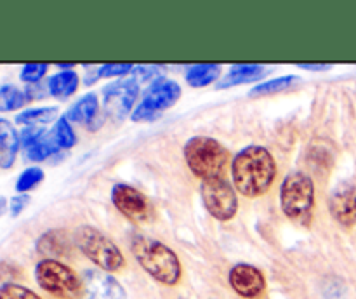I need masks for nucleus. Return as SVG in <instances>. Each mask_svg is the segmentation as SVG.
I'll return each mask as SVG.
<instances>
[{"mask_svg": "<svg viewBox=\"0 0 356 299\" xmlns=\"http://www.w3.org/2000/svg\"><path fill=\"white\" fill-rule=\"evenodd\" d=\"M131 250L143 270L159 284L174 287L181 282L183 266L177 254L165 243L143 235H134L131 240Z\"/></svg>", "mask_w": 356, "mask_h": 299, "instance_id": "2", "label": "nucleus"}, {"mask_svg": "<svg viewBox=\"0 0 356 299\" xmlns=\"http://www.w3.org/2000/svg\"><path fill=\"white\" fill-rule=\"evenodd\" d=\"M219 76H221V66L216 63H202V65H193L186 70V82L197 89L211 86Z\"/></svg>", "mask_w": 356, "mask_h": 299, "instance_id": "19", "label": "nucleus"}, {"mask_svg": "<svg viewBox=\"0 0 356 299\" xmlns=\"http://www.w3.org/2000/svg\"><path fill=\"white\" fill-rule=\"evenodd\" d=\"M139 96V82L136 79H122L104 89V111L113 120H122L131 113Z\"/></svg>", "mask_w": 356, "mask_h": 299, "instance_id": "9", "label": "nucleus"}, {"mask_svg": "<svg viewBox=\"0 0 356 299\" xmlns=\"http://www.w3.org/2000/svg\"><path fill=\"white\" fill-rule=\"evenodd\" d=\"M280 205L291 221L309 225L315 207V183L312 176L302 170L287 174L280 186Z\"/></svg>", "mask_w": 356, "mask_h": 299, "instance_id": "3", "label": "nucleus"}, {"mask_svg": "<svg viewBox=\"0 0 356 299\" xmlns=\"http://www.w3.org/2000/svg\"><path fill=\"white\" fill-rule=\"evenodd\" d=\"M75 242L83 256L106 273H115L125 266V257L117 243L94 226H80L75 233Z\"/></svg>", "mask_w": 356, "mask_h": 299, "instance_id": "5", "label": "nucleus"}, {"mask_svg": "<svg viewBox=\"0 0 356 299\" xmlns=\"http://www.w3.org/2000/svg\"><path fill=\"white\" fill-rule=\"evenodd\" d=\"M58 117V108L56 106H42V108H30L16 115L17 124L24 127H38L40 124H49Z\"/></svg>", "mask_w": 356, "mask_h": 299, "instance_id": "21", "label": "nucleus"}, {"mask_svg": "<svg viewBox=\"0 0 356 299\" xmlns=\"http://www.w3.org/2000/svg\"><path fill=\"white\" fill-rule=\"evenodd\" d=\"M264 75H266V70L261 65H235L219 80L218 89H228V87L240 86V83L256 82Z\"/></svg>", "mask_w": 356, "mask_h": 299, "instance_id": "16", "label": "nucleus"}, {"mask_svg": "<svg viewBox=\"0 0 356 299\" xmlns=\"http://www.w3.org/2000/svg\"><path fill=\"white\" fill-rule=\"evenodd\" d=\"M134 66L131 63H108L97 68V79H106V76H124L132 73Z\"/></svg>", "mask_w": 356, "mask_h": 299, "instance_id": "28", "label": "nucleus"}, {"mask_svg": "<svg viewBox=\"0 0 356 299\" xmlns=\"http://www.w3.org/2000/svg\"><path fill=\"white\" fill-rule=\"evenodd\" d=\"M21 139L14 125L6 118H0V167L9 169L14 163Z\"/></svg>", "mask_w": 356, "mask_h": 299, "instance_id": "14", "label": "nucleus"}, {"mask_svg": "<svg viewBox=\"0 0 356 299\" xmlns=\"http://www.w3.org/2000/svg\"><path fill=\"white\" fill-rule=\"evenodd\" d=\"M228 156V150L209 136H195L184 145V160L191 172L202 181L221 176Z\"/></svg>", "mask_w": 356, "mask_h": 299, "instance_id": "4", "label": "nucleus"}, {"mask_svg": "<svg viewBox=\"0 0 356 299\" xmlns=\"http://www.w3.org/2000/svg\"><path fill=\"white\" fill-rule=\"evenodd\" d=\"M86 299H127L125 289L111 273L103 270H86L82 275Z\"/></svg>", "mask_w": 356, "mask_h": 299, "instance_id": "12", "label": "nucleus"}, {"mask_svg": "<svg viewBox=\"0 0 356 299\" xmlns=\"http://www.w3.org/2000/svg\"><path fill=\"white\" fill-rule=\"evenodd\" d=\"M52 134H54V138H56V141H58L59 148L68 150V148H73V146L76 145V134H75V131L72 129V125H70L68 118H66V117L58 118V122H56Z\"/></svg>", "mask_w": 356, "mask_h": 299, "instance_id": "24", "label": "nucleus"}, {"mask_svg": "<svg viewBox=\"0 0 356 299\" xmlns=\"http://www.w3.org/2000/svg\"><path fill=\"white\" fill-rule=\"evenodd\" d=\"M329 207L330 214L339 225H356V184L341 183L339 186H336V190L330 193Z\"/></svg>", "mask_w": 356, "mask_h": 299, "instance_id": "13", "label": "nucleus"}, {"mask_svg": "<svg viewBox=\"0 0 356 299\" xmlns=\"http://www.w3.org/2000/svg\"><path fill=\"white\" fill-rule=\"evenodd\" d=\"M301 82L298 75H287V76H278V79L268 80V82L259 83V86H254L249 90L250 97H261V96H270V94H278L284 92V90L291 89L296 83Z\"/></svg>", "mask_w": 356, "mask_h": 299, "instance_id": "20", "label": "nucleus"}, {"mask_svg": "<svg viewBox=\"0 0 356 299\" xmlns=\"http://www.w3.org/2000/svg\"><path fill=\"white\" fill-rule=\"evenodd\" d=\"M6 209H7V200L3 197H0V216L6 212Z\"/></svg>", "mask_w": 356, "mask_h": 299, "instance_id": "35", "label": "nucleus"}, {"mask_svg": "<svg viewBox=\"0 0 356 299\" xmlns=\"http://www.w3.org/2000/svg\"><path fill=\"white\" fill-rule=\"evenodd\" d=\"M45 132L47 131H45L44 127H35V125L33 127H24L19 134L21 146H24V150H26L28 146H31L33 143H37L38 139L45 134Z\"/></svg>", "mask_w": 356, "mask_h": 299, "instance_id": "29", "label": "nucleus"}, {"mask_svg": "<svg viewBox=\"0 0 356 299\" xmlns=\"http://www.w3.org/2000/svg\"><path fill=\"white\" fill-rule=\"evenodd\" d=\"M49 70V65L47 63H28V65H24L23 68H21V80L23 82H26L28 86L30 83H38L42 79H44V75L47 73Z\"/></svg>", "mask_w": 356, "mask_h": 299, "instance_id": "27", "label": "nucleus"}, {"mask_svg": "<svg viewBox=\"0 0 356 299\" xmlns=\"http://www.w3.org/2000/svg\"><path fill=\"white\" fill-rule=\"evenodd\" d=\"M73 66H75L73 63H58V68L65 70V72H72Z\"/></svg>", "mask_w": 356, "mask_h": 299, "instance_id": "34", "label": "nucleus"}, {"mask_svg": "<svg viewBox=\"0 0 356 299\" xmlns=\"http://www.w3.org/2000/svg\"><path fill=\"white\" fill-rule=\"evenodd\" d=\"M0 299H42L37 292L19 284H2L0 285Z\"/></svg>", "mask_w": 356, "mask_h": 299, "instance_id": "26", "label": "nucleus"}, {"mask_svg": "<svg viewBox=\"0 0 356 299\" xmlns=\"http://www.w3.org/2000/svg\"><path fill=\"white\" fill-rule=\"evenodd\" d=\"M80 79L75 72H59L54 76H51L47 82V89L51 96L56 99H68L70 96L76 92L79 89Z\"/></svg>", "mask_w": 356, "mask_h": 299, "instance_id": "18", "label": "nucleus"}, {"mask_svg": "<svg viewBox=\"0 0 356 299\" xmlns=\"http://www.w3.org/2000/svg\"><path fill=\"white\" fill-rule=\"evenodd\" d=\"M228 282L233 291L243 299H257L266 291V277L257 266L238 263L229 270Z\"/></svg>", "mask_w": 356, "mask_h": 299, "instance_id": "10", "label": "nucleus"}, {"mask_svg": "<svg viewBox=\"0 0 356 299\" xmlns=\"http://www.w3.org/2000/svg\"><path fill=\"white\" fill-rule=\"evenodd\" d=\"M35 278L40 289L56 298H79L83 292L82 278L58 259H42L35 266Z\"/></svg>", "mask_w": 356, "mask_h": 299, "instance_id": "6", "label": "nucleus"}, {"mask_svg": "<svg viewBox=\"0 0 356 299\" xmlns=\"http://www.w3.org/2000/svg\"><path fill=\"white\" fill-rule=\"evenodd\" d=\"M181 94H183V90H181L179 83L160 76L155 82L149 83L148 89L145 90L141 103L132 111L131 118L134 122L155 120L162 115V111L169 110L179 101Z\"/></svg>", "mask_w": 356, "mask_h": 299, "instance_id": "7", "label": "nucleus"}, {"mask_svg": "<svg viewBox=\"0 0 356 299\" xmlns=\"http://www.w3.org/2000/svg\"><path fill=\"white\" fill-rule=\"evenodd\" d=\"M68 239H66L65 233L59 232V229H51V232L38 236L37 240L38 254L45 256V259H56V257L65 256V254L68 252Z\"/></svg>", "mask_w": 356, "mask_h": 299, "instance_id": "17", "label": "nucleus"}, {"mask_svg": "<svg viewBox=\"0 0 356 299\" xmlns=\"http://www.w3.org/2000/svg\"><path fill=\"white\" fill-rule=\"evenodd\" d=\"M26 96H24V90L17 89L16 86H7L0 87V111L6 113V111H16L19 108L24 106L26 103Z\"/></svg>", "mask_w": 356, "mask_h": 299, "instance_id": "23", "label": "nucleus"}, {"mask_svg": "<svg viewBox=\"0 0 356 299\" xmlns=\"http://www.w3.org/2000/svg\"><path fill=\"white\" fill-rule=\"evenodd\" d=\"M47 94V86H42V83H30V86H26V89H24V96H26L28 101L42 99V97H45Z\"/></svg>", "mask_w": 356, "mask_h": 299, "instance_id": "32", "label": "nucleus"}, {"mask_svg": "<svg viewBox=\"0 0 356 299\" xmlns=\"http://www.w3.org/2000/svg\"><path fill=\"white\" fill-rule=\"evenodd\" d=\"M111 202L115 207L129 219L134 221H143L149 216V202L145 195L134 186L125 183H117L111 188Z\"/></svg>", "mask_w": 356, "mask_h": 299, "instance_id": "11", "label": "nucleus"}, {"mask_svg": "<svg viewBox=\"0 0 356 299\" xmlns=\"http://www.w3.org/2000/svg\"><path fill=\"white\" fill-rule=\"evenodd\" d=\"M232 177L238 193L247 198H257L273 184L277 177V162L268 148L247 146L233 159Z\"/></svg>", "mask_w": 356, "mask_h": 299, "instance_id": "1", "label": "nucleus"}, {"mask_svg": "<svg viewBox=\"0 0 356 299\" xmlns=\"http://www.w3.org/2000/svg\"><path fill=\"white\" fill-rule=\"evenodd\" d=\"M59 145L56 141L54 134L52 132H45L37 143H33L31 146L26 148V159L31 162H42V160H47L49 156L54 155L59 152Z\"/></svg>", "mask_w": 356, "mask_h": 299, "instance_id": "22", "label": "nucleus"}, {"mask_svg": "<svg viewBox=\"0 0 356 299\" xmlns=\"http://www.w3.org/2000/svg\"><path fill=\"white\" fill-rule=\"evenodd\" d=\"M97 115H99L97 96L96 94H86L66 111L65 117L68 118V122H76V124L87 125L89 129H96L94 127V122H96Z\"/></svg>", "mask_w": 356, "mask_h": 299, "instance_id": "15", "label": "nucleus"}, {"mask_svg": "<svg viewBox=\"0 0 356 299\" xmlns=\"http://www.w3.org/2000/svg\"><path fill=\"white\" fill-rule=\"evenodd\" d=\"M299 68L301 70H309V72H325V70L332 68V65H312V63H299Z\"/></svg>", "mask_w": 356, "mask_h": 299, "instance_id": "33", "label": "nucleus"}, {"mask_svg": "<svg viewBox=\"0 0 356 299\" xmlns=\"http://www.w3.org/2000/svg\"><path fill=\"white\" fill-rule=\"evenodd\" d=\"M44 177L45 174L40 167H28V169L23 170L21 176L17 177L16 191H19V193H26V191L33 190L35 186H38V184L44 181Z\"/></svg>", "mask_w": 356, "mask_h": 299, "instance_id": "25", "label": "nucleus"}, {"mask_svg": "<svg viewBox=\"0 0 356 299\" xmlns=\"http://www.w3.org/2000/svg\"><path fill=\"white\" fill-rule=\"evenodd\" d=\"M202 202L209 214L218 221H229L238 212V195L235 186L225 177H211L202 181Z\"/></svg>", "mask_w": 356, "mask_h": 299, "instance_id": "8", "label": "nucleus"}, {"mask_svg": "<svg viewBox=\"0 0 356 299\" xmlns=\"http://www.w3.org/2000/svg\"><path fill=\"white\" fill-rule=\"evenodd\" d=\"M28 204H30V195H28V193L16 195V197L10 198V205H9L10 214H13L14 218H16V216H19L21 212L24 211V207H26Z\"/></svg>", "mask_w": 356, "mask_h": 299, "instance_id": "31", "label": "nucleus"}, {"mask_svg": "<svg viewBox=\"0 0 356 299\" xmlns=\"http://www.w3.org/2000/svg\"><path fill=\"white\" fill-rule=\"evenodd\" d=\"M21 275V270L16 264L9 263V261H0V282L2 284H13Z\"/></svg>", "mask_w": 356, "mask_h": 299, "instance_id": "30", "label": "nucleus"}]
</instances>
